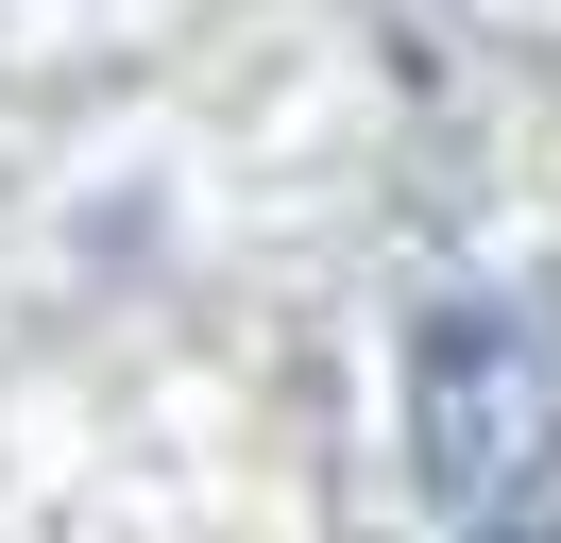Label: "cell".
I'll use <instances>...</instances> for the list:
<instances>
[{
  "label": "cell",
  "mask_w": 561,
  "mask_h": 543,
  "mask_svg": "<svg viewBox=\"0 0 561 543\" xmlns=\"http://www.w3.org/2000/svg\"><path fill=\"white\" fill-rule=\"evenodd\" d=\"M409 459L443 509H545L561 475V289H459L409 339Z\"/></svg>",
  "instance_id": "obj_1"
},
{
  "label": "cell",
  "mask_w": 561,
  "mask_h": 543,
  "mask_svg": "<svg viewBox=\"0 0 561 543\" xmlns=\"http://www.w3.org/2000/svg\"><path fill=\"white\" fill-rule=\"evenodd\" d=\"M477 543H561V509H493V527Z\"/></svg>",
  "instance_id": "obj_2"
}]
</instances>
